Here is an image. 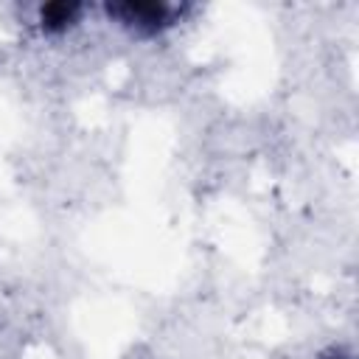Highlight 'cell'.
<instances>
[{
	"label": "cell",
	"mask_w": 359,
	"mask_h": 359,
	"mask_svg": "<svg viewBox=\"0 0 359 359\" xmlns=\"http://www.w3.org/2000/svg\"><path fill=\"white\" fill-rule=\"evenodd\" d=\"M107 14L121 20L129 28H137V31H160V28L171 25V20H174V8L168 3H157V0L109 3Z\"/></svg>",
	"instance_id": "1"
},
{
	"label": "cell",
	"mask_w": 359,
	"mask_h": 359,
	"mask_svg": "<svg viewBox=\"0 0 359 359\" xmlns=\"http://www.w3.org/2000/svg\"><path fill=\"white\" fill-rule=\"evenodd\" d=\"M81 17V6L79 3H65V0H56V3H45L39 8V22L45 31L50 34H59V31H67L73 22H79Z\"/></svg>",
	"instance_id": "2"
},
{
	"label": "cell",
	"mask_w": 359,
	"mask_h": 359,
	"mask_svg": "<svg viewBox=\"0 0 359 359\" xmlns=\"http://www.w3.org/2000/svg\"><path fill=\"white\" fill-rule=\"evenodd\" d=\"M325 359H351V356H348V353H342V351H331Z\"/></svg>",
	"instance_id": "3"
}]
</instances>
